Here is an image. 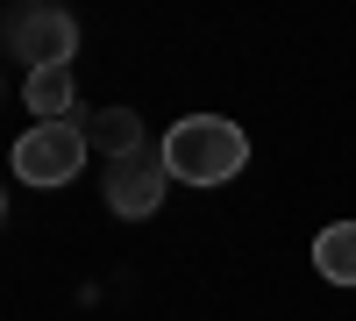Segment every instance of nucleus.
Listing matches in <instances>:
<instances>
[{"label": "nucleus", "mask_w": 356, "mask_h": 321, "mask_svg": "<svg viewBox=\"0 0 356 321\" xmlns=\"http://www.w3.org/2000/svg\"><path fill=\"white\" fill-rule=\"evenodd\" d=\"M164 171L171 179H186V186H221L235 179V171L250 164V136L228 122V114H186V122H171L164 129Z\"/></svg>", "instance_id": "obj_1"}, {"label": "nucleus", "mask_w": 356, "mask_h": 321, "mask_svg": "<svg viewBox=\"0 0 356 321\" xmlns=\"http://www.w3.org/2000/svg\"><path fill=\"white\" fill-rule=\"evenodd\" d=\"M86 164V136L79 122H36L15 143V179L22 186H72Z\"/></svg>", "instance_id": "obj_2"}, {"label": "nucleus", "mask_w": 356, "mask_h": 321, "mask_svg": "<svg viewBox=\"0 0 356 321\" xmlns=\"http://www.w3.org/2000/svg\"><path fill=\"white\" fill-rule=\"evenodd\" d=\"M164 186H171V171H164V150H157V143H143V150H129V157L107 164V208L122 214V221L157 214V208H164Z\"/></svg>", "instance_id": "obj_3"}, {"label": "nucleus", "mask_w": 356, "mask_h": 321, "mask_svg": "<svg viewBox=\"0 0 356 321\" xmlns=\"http://www.w3.org/2000/svg\"><path fill=\"white\" fill-rule=\"evenodd\" d=\"M8 36L29 57V72H50V65H72V57H79V22L65 8H22L8 22Z\"/></svg>", "instance_id": "obj_4"}, {"label": "nucleus", "mask_w": 356, "mask_h": 321, "mask_svg": "<svg viewBox=\"0 0 356 321\" xmlns=\"http://www.w3.org/2000/svg\"><path fill=\"white\" fill-rule=\"evenodd\" d=\"M72 122H79V136H86V150H100L107 164L150 143V136H143V114H136V107H93V114H72Z\"/></svg>", "instance_id": "obj_5"}, {"label": "nucleus", "mask_w": 356, "mask_h": 321, "mask_svg": "<svg viewBox=\"0 0 356 321\" xmlns=\"http://www.w3.org/2000/svg\"><path fill=\"white\" fill-rule=\"evenodd\" d=\"M314 272L328 285H356V221H328L314 236Z\"/></svg>", "instance_id": "obj_6"}, {"label": "nucleus", "mask_w": 356, "mask_h": 321, "mask_svg": "<svg viewBox=\"0 0 356 321\" xmlns=\"http://www.w3.org/2000/svg\"><path fill=\"white\" fill-rule=\"evenodd\" d=\"M22 100H29V114H43V122H72V65L29 72L22 79Z\"/></svg>", "instance_id": "obj_7"}]
</instances>
